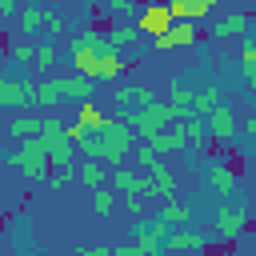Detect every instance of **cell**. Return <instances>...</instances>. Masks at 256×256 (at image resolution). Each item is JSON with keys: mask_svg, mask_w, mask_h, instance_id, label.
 <instances>
[{"mask_svg": "<svg viewBox=\"0 0 256 256\" xmlns=\"http://www.w3.org/2000/svg\"><path fill=\"white\" fill-rule=\"evenodd\" d=\"M96 136H100V144H104V156L100 160H108V164H120L124 156H128V148H132V128L124 124V120H116V116H104L100 120V128H96Z\"/></svg>", "mask_w": 256, "mask_h": 256, "instance_id": "obj_1", "label": "cell"}, {"mask_svg": "<svg viewBox=\"0 0 256 256\" xmlns=\"http://www.w3.org/2000/svg\"><path fill=\"white\" fill-rule=\"evenodd\" d=\"M12 168L24 176V180H48V152H44V144L32 136V140H20V148L12 152Z\"/></svg>", "mask_w": 256, "mask_h": 256, "instance_id": "obj_2", "label": "cell"}, {"mask_svg": "<svg viewBox=\"0 0 256 256\" xmlns=\"http://www.w3.org/2000/svg\"><path fill=\"white\" fill-rule=\"evenodd\" d=\"M36 140L44 144L48 164H72V144H68V136H64V120L44 116V120H40V136H36Z\"/></svg>", "mask_w": 256, "mask_h": 256, "instance_id": "obj_3", "label": "cell"}, {"mask_svg": "<svg viewBox=\"0 0 256 256\" xmlns=\"http://www.w3.org/2000/svg\"><path fill=\"white\" fill-rule=\"evenodd\" d=\"M164 236H168V224L160 216H140L136 220V252L140 256H160L164 252Z\"/></svg>", "mask_w": 256, "mask_h": 256, "instance_id": "obj_4", "label": "cell"}, {"mask_svg": "<svg viewBox=\"0 0 256 256\" xmlns=\"http://www.w3.org/2000/svg\"><path fill=\"white\" fill-rule=\"evenodd\" d=\"M204 128H208V140H212V144L228 148V144L236 140V112H232V104H216V108L204 116Z\"/></svg>", "mask_w": 256, "mask_h": 256, "instance_id": "obj_5", "label": "cell"}, {"mask_svg": "<svg viewBox=\"0 0 256 256\" xmlns=\"http://www.w3.org/2000/svg\"><path fill=\"white\" fill-rule=\"evenodd\" d=\"M204 184H208L216 196H224V200H232V196L240 192V176H236V168H232L228 160H208V164H204Z\"/></svg>", "mask_w": 256, "mask_h": 256, "instance_id": "obj_6", "label": "cell"}, {"mask_svg": "<svg viewBox=\"0 0 256 256\" xmlns=\"http://www.w3.org/2000/svg\"><path fill=\"white\" fill-rule=\"evenodd\" d=\"M132 24H136V32L140 36H164L168 28H172V16H168V8L160 4V0H152V4H144V8H136V16H132Z\"/></svg>", "mask_w": 256, "mask_h": 256, "instance_id": "obj_7", "label": "cell"}, {"mask_svg": "<svg viewBox=\"0 0 256 256\" xmlns=\"http://www.w3.org/2000/svg\"><path fill=\"white\" fill-rule=\"evenodd\" d=\"M244 232H248V212L224 200L220 212H216V240H220V244H232V240H240Z\"/></svg>", "mask_w": 256, "mask_h": 256, "instance_id": "obj_8", "label": "cell"}, {"mask_svg": "<svg viewBox=\"0 0 256 256\" xmlns=\"http://www.w3.org/2000/svg\"><path fill=\"white\" fill-rule=\"evenodd\" d=\"M200 40V24H188V20H172V28L164 36H152V48L156 52H172V48H192Z\"/></svg>", "mask_w": 256, "mask_h": 256, "instance_id": "obj_9", "label": "cell"}, {"mask_svg": "<svg viewBox=\"0 0 256 256\" xmlns=\"http://www.w3.org/2000/svg\"><path fill=\"white\" fill-rule=\"evenodd\" d=\"M152 100H156V92H152V88H144V84H120V88L112 92V104H116L124 116H132V112L148 108Z\"/></svg>", "mask_w": 256, "mask_h": 256, "instance_id": "obj_10", "label": "cell"}, {"mask_svg": "<svg viewBox=\"0 0 256 256\" xmlns=\"http://www.w3.org/2000/svg\"><path fill=\"white\" fill-rule=\"evenodd\" d=\"M212 244L208 232H196V228H168L164 236V252H204Z\"/></svg>", "mask_w": 256, "mask_h": 256, "instance_id": "obj_11", "label": "cell"}, {"mask_svg": "<svg viewBox=\"0 0 256 256\" xmlns=\"http://www.w3.org/2000/svg\"><path fill=\"white\" fill-rule=\"evenodd\" d=\"M32 100H36V84L32 80L0 76V108H28Z\"/></svg>", "mask_w": 256, "mask_h": 256, "instance_id": "obj_12", "label": "cell"}, {"mask_svg": "<svg viewBox=\"0 0 256 256\" xmlns=\"http://www.w3.org/2000/svg\"><path fill=\"white\" fill-rule=\"evenodd\" d=\"M172 20H188V24H204L216 8V0H164Z\"/></svg>", "mask_w": 256, "mask_h": 256, "instance_id": "obj_13", "label": "cell"}, {"mask_svg": "<svg viewBox=\"0 0 256 256\" xmlns=\"http://www.w3.org/2000/svg\"><path fill=\"white\" fill-rule=\"evenodd\" d=\"M120 76H124V60H120V52L104 48V52L92 60V72H88V80H92V84H116Z\"/></svg>", "mask_w": 256, "mask_h": 256, "instance_id": "obj_14", "label": "cell"}, {"mask_svg": "<svg viewBox=\"0 0 256 256\" xmlns=\"http://www.w3.org/2000/svg\"><path fill=\"white\" fill-rule=\"evenodd\" d=\"M248 24H252V16H248V12H232V16L216 20V24L208 28V36H212L216 44H228V40H232V36H240V32H244Z\"/></svg>", "mask_w": 256, "mask_h": 256, "instance_id": "obj_15", "label": "cell"}, {"mask_svg": "<svg viewBox=\"0 0 256 256\" xmlns=\"http://www.w3.org/2000/svg\"><path fill=\"white\" fill-rule=\"evenodd\" d=\"M148 148H152L156 156H164V152H184L188 144H184V132H180V124H168L164 132H156V136L148 140Z\"/></svg>", "mask_w": 256, "mask_h": 256, "instance_id": "obj_16", "label": "cell"}, {"mask_svg": "<svg viewBox=\"0 0 256 256\" xmlns=\"http://www.w3.org/2000/svg\"><path fill=\"white\" fill-rule=\"evenodd\" d=\"M148 180H152V188H156V200H176V180H172V172H168L164 160L148 164Z\"/></svg>", "mask_w": 256, "mask_h": 256, "instance_id": "obj_17", "label": "cell"}, {"mask_svg": "<svg viewBox=\"0 0 256 256\" xmlns=\"http://www.w3.org/2000/svg\"><path fill=\"white\" fill-rule=\"evenodd\" d=\"M104 40H108L112 52H124V48H132V44L140 40V32H136L132 20H120V24H112V32H104Z\"/></svg>", "mask_w": 256, "mask_h": 256, "instance_id": "obj_18", "label": "cell"}, {"mask_svg": "<svg viewBox=\"0 0 256 256\" xmlns=\"http://www.w3.org/2000/svg\"><path fill=\"white\" fill-rule=\"evenodd\" d=\"M60 92H64V100L84 104V100H92V80H84V76H60Z\"/></svg>", "mask_w": 256, "mask_h": 256, "instance_id": "obj_19", "label": "cell"}, {"mask_svg": "<svg viewBox=\"0 0 256 256\" xmlns=\"http://www.w3.org/2000/svg\"><path fill=\"white\" fill-rule=\"evenodd\" d=\"M216 104H220V88L208 80V84H200V88H196V96H192V116H208Z\"/></svg>", "mask_w": 256, "mask_h": 256, "instance_id": "obj_20", "label": "cell"}, {"mask_svg": "<svg viewBox=\"0 0 256 256\" xmlns=\"http://www.w3.org/2000/svg\"><path fill=\"white\" fill-rule=\"evenodd\" d=\"M156 216H160L168 228H184V224L192 220V208H188V204H180V200H164Z\"/></svg>", "mask_w": 256, "mask_h": 256, "instance_id": "obj_21", "label": "cell"}, {"mask_svg": "<svg viewBox=\"0 0 256 256\" xmlns=\"http://www.w3.org/2000/svg\"><path fill=\"white\" fill-rule=\"evenodd\" d=\"M60 100H64V92H60V76H48V80L36 84V100H32V104H40V108H56Z\"/></svg>", "mask_w": 256, "mask_h": 256, "instance_id": "obj_22", "label": "cell"}, {"mask_svg": "<svg viewBox=\"0 0 256 256\" xmlns=\"http://www.w3.org/2000/svg\"><path fill=\"white\" fill-rule=\"evenodd\" d=\"M16 20H20V32H40L44 28V8L40 4H24V8H16Z\"/></svg>", "mask_w": 256, "mask_h": 256, "instance_id": "obj_23", "label": "cell"}, {"mask_svg": "<svg viewBox=\"0 0 256 256\" xmlns=\"http://www.w3.org/2000/svg\"><path fill=\"white\" fill-rule=\"evenodd\" d=\"M192 96H196V88H192L184 76H176V80L168 84V104H176V108H188V112H192Z\"/></svg>", "mask_w": 256, "mask_h": 256, "instance_id": "obj_24", "label": "cell"}, {"mask_svg": "<svg viewBox=\"0 0 256 256\" xmlns=\"http://www.w3.org/2000/svg\"><path fill=\"white\" fill-rule=\"evenodd\" d=\"M8 136H16V140H32V136H40V116H16L12 124H8Z\"/></svg>", "mask_w": 256, "mask_h": 256, "instance_id": "obj_25", "label": "cell"}, {"mask_svg": "<svg viewBox=\"0 0 256 256\" xmlns=\"http://www.w3.org/2000/svg\"><path fill=\"white\" fill-rule=\"evenodd\" d=\"M76 176H80L88 188H104V180H108V168H104L100 160H84V164L76 168Z\"/></svg>", "mask_w": 256, "mask_h": 256, "instance_id": "obj_26", "label": "cell"}, {"mask_svg": "<svg viewBox=\"0 0 256 256\" xmlns=\"http://www.w3.org/2000/svg\"><path fill=\"white\" fill-rule=\"evenodd\" d=\"M180 132H184V144H192V148H200V144L208 140V128H204V116H188V120L180 124Z\"/></svg>", "mask_w": 256, "mask_h": 256, "instance_id": "obj_27", "label": "cell"}, {"mask_svg": "<svg viewBox=\"0 0 256 256\" xmlns=\"http://www.w3.org/2000/svg\"><path fill=\"white\" fill-rule=\"evenodd\" d=\"M8 56H12V64H20V68H36V44H32V40H16V44L8 48Z\"/></svg>", "mask_w": 256, "mask_h": 256, "instance_id": "obj_28", "label": "cell"}, {"mask_svg": "<svg viewBox=\"0 0 256 256\" xmlns=\"http://www.w3.org/2000/svg\"><path fill=\"white\" fill-rule=\"evenodd\" d=\"M72 44H76V48H88V52H96V56L108 48L104 32H96V28H88V32H80V36H72Z\"/></svg>", "mask_w": 256, "mask_h": 256, "instance_id": "obj_29", "label": "cell"}, {"mask_svg": "<svg viewBox=\"0 0 256 256\" xmlns=\"http://www.w3.org/2000/svg\"><path fill=\"white\" fill-rule=\"evenodd\" d=\"M100 120H104V112H100L92 100H84V104H80V116H76V124L88 132V128H100Z\"/></svg>", "mask_w": 256, "mask_h": 256, "instance_id": "obj_30", "label": "cell"}, {"mask_svg": "<svg viewBox=\"0 0 256 256\" xmlns=\"http://www.w3.org/2000/svg\"><path fill=\"white\" fill-rule=\"evenodd\" d=\"M48 180H52V188H64L68 180H76V164H52L48 168Z\"/></svg>", "mask_w": 256, "mask_h": 256, "instance_id": "obj_31", "label": "cell"}, {"mask_svg": "<svg viewBox=\"0 0 256 256\" xmlns=\"http://www.w3.org/2000/svg\"><path fill=\"white\" fill-rule=\"evenodd\" d=\"M92 208H96V216H108L116 208V196L108 188H92Z\"/></svg>", "mask_w": 256, "mask_h": 256, "instance_id": "obj_32", "label": "cell"}, {"mask_svg": "<svg viewBox=\"0 0 256 256\" xmlns=\"http://www.w3.org/2000/svg\"><path fill=\"white\" fill-rule=\"evenodd\" d=\"M52 64H56V44H52V40L36 44V68L44 72V68H52Z\"/></svg>", "mask_w": 256, "mask_h": 256, "instance_id": "obj_33", "label": "cell"}, {"mask_svg": "<svg viewBox=\"0 0 256 256\" xmlns=\"http://www.w3.org/2000/svg\"><path fill=\"white\" fill-rule=\"evenodd\" d=\"M104 12H112V16H132L136 12V0H104Z\"/></svg>", "mask_w": 256, "mask_h": 256, "instance_id": "obj_34", "label": "cell"}, {"mask_svg": "<svg viewBox=\"0 0 256 256\" xmlns=\"http://www.w3.org/2000/svg\"><path fill=\"white\" fill-rule=\"evenodd\" d=\"M240 80L244 88H256V60H240Z\"/></svg>", "mask_w": 256, "mask_h": 256, "instance_id": "obj_35", "label": "cell"}, {"mask_svg": "<svg viewBox=\"0 0 256 256\" xmlns=\"http://www.w3.org/2000/svg\"><path fill=\"white\" fill-rule=\"evenodd\" d=\"M156 160H160V156H156L148 144H140V148H136V164H140V168H148V164H156Z\"/></svg>", "mask_w": 256, "mask_h": 256, "instance_id": "obj_36", "label": "cell"}, {"mask_svg": "<svg viewBox=\"0 0 256 256\" xmlns=\"http://www.w3.org/2000/svg\"><path fill=\"white\" fill-rule=\"evenodd\" d=\"M44 28L48 32H64V16L60 12H44Z\"/></svg>", "mask_w": 256, "mask_h": 256, "instance_id": "obj_37", "label": "cell"}, {"mask_svg": "<svg viewBox=\"0 0 256 256\" xmlns=\"http://www.w3.org/2000/svg\"><path fill=\"white\" fill-rule=\"evenodd\" d=\"M108 252H112V248H104V244H84L76 256H108Z\"/></svg>", "mask_w": 256, "mask_h": 256, "instance_id": "obj_38", "label": "cell"}, {"mask_svg": "<svg viewBox=\"0 0 256 256\" xmlns=\"http://www.w3.org/2000/svg\"><path fill=\"white\" fill-rule=\"evenodd\" d=\"M124 204H128V212H132V216H140V212H144V200H140V196H124Z\"/></svg>", "mask_w": 256, "mask_h": 256, "instance_id": "obj_39", "label": "cell"}, {"mask_svg": "<svg viewBox=\"0 0 256 256\" xmlns=\"http://www.w3.org/2000/svg\"><path fill=\"white\" fill-rule=\"evenodd\" d=\"M108 256H140V252H136V244H120V248H112Z\"/></svg>", "mask_w": 256, "mask_h": 256, "instance_id": "obj_40", "label": "cell"}, {"mask_svg": "<svg viewBox=\"0 0 256 256\" xmlns=\"http://www.w3.org/2000/svg\"><path fill=\"white\" fill-rule=\"evenodd\" d=\"M12 12H16V0H0V20L12 16Z\"/></svg>", "mask_w": 256, "mask_h": 256, "instance_id": "obj_41", "label": "cell"}, {"mask_svg": "<svg viewBox=\"0 0 256 256\" xmlns=\"http://www.w3.org/2000/svg\"><path fill=\"white\" fill-rule=\"evenodd\" d=\"M236 256H252V252H248V244H244V248H240V252H236Z\"/></svg>", "mask_w": 256, "mask_h": 256, "instance_id": "obj_42", "label": "cell"}]
</instances>
